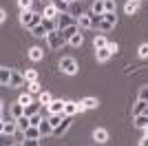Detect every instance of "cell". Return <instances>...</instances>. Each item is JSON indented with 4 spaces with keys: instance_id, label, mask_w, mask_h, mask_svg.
<instances>
[{
    "instance_id": "cell-1",
    "label": "cell",
    "mask_w": 148,
    "mask_h": 146,
    "mask_svg": "<svg viewBox=\"0 0 148 146\" xmlns=\"http://www.w3.org/2000/svg\"><path fill=\"white\" fill-rule=\"evenodd\" d=\"M42 22V16L38 11H33V9H29V11H22L20 13V24L25 27V29H33V27H38V24Z\"/></svg>"
},
{
    "instance_id": "cell-2",
    "label": "cell",
    "mask_w": 148,
    "mask_h": 146,
    "mask_svg": "<svg viewBox=\"0 0 148 146\" xmlns=\"http://www.w3.org/2000/svg\"><path fill=\"white\" fill-rule=\"evenodd\" d=\"M44 40H47V44H49V49H51V51H58V49H62L64 44H66V38L62 36V31H60V29L49 31Z\"/></svg>"
},
{
    "instance_id": "cell-3",
    "label": "cell",
    "mask_w": 148,
    "mask_h": 146,
    "mask_svg": "<svg viewBox=\"0 0 148 146\" xmlns=\"http://www.w3.org/2000/svg\"><path fill=\"white\" fill-rule=\"evenodd\" d=\"M58 67H60V71L64 75H75L77 73V62H75V58H69V55L58 62Z\"/></svg>"
},
{
    "instance_id": "cell-4",
    "label": "cell",
    "mask_w": 148,
    "mask_h": 146,
    "mask_svg": "<svg viewBox=\"0 0 148 146\" xmlns=\"http://www.w3.org/2000/svg\"><path fill=\"white\" fill-rule=\"evenodd\" d=\"M115 24H117V16H115V11H106L104 18H102V22H99V31H111Z\"/></svg>"
},
{
    "instance_id": "cell-5",
    "label": "cell",
    "mask_w": 148,
    "mask_h": 146,
    "mask_svg": "<svg viewBox=\"0 0 148 146\" xmlns=\"http://www.w3.org/2000/svg\"><path fill=\"white\" fill-rule=\"evenodd\" d=\"M71 24H77V18L75 16H71L69 11H64V13H60L58 16V29H66V27H71Z\"/></svg>"
},
{
    "instance_id": "cell-6",
    "label": "cell",
    "mask_w": 148,
    "mask_h": 146,
    "mask_svg": "<svg viewBox=\"0 0 148 146\" xmlns=\"http://www.w3.org/2000/svg\"><path fill=\"white\" fill-rule=\"evenodd\" d=\"M25 84H27V75L16 71V69H11V84H9V89H20V86H25Z\"/></svg>"
},
{
    "instance_id": "cell-7",
    "label": "cell",
    "mask_w": 148,
    "mask_h": 146,
    "mask_svg": "<svg viewBox=\"0 0 148 146\" xmlns=\"http://www.w3.org/2000/svg\"><path fill=\"white\" fill-rule=\"evenodd\" d=\"M86 106L82 102H64V115H75V113H84Z\"/></svg>"
},
{
    "instance_id": "cell-8",
    "label": "cell",
    "mask_w": 148,
    "mask_h": 146,
    "mask_svg": "<svg viewBox=\"0 0 148 146\" xmlns=\"http://www.w3.org/2000/svg\"><path fill=\"white\" fill-rule=\"evenodd\" d=\"M25 140H42V133H40V126H36V124H31L29 128H27L25 133Z\"/></svg>"
},
{
    "instance_id": "cell-9",
    "label": "cell",
    "mask_w": 148,
    "mask_h": 146,
    "mask_svg": "<svg viewBox=\"0 0 148 146\" xmlns=\"http://www.w3.org/2000/svg\"><path fill=\"white\" fill-rule=\"evenodd\" d=\"M69 126H71V115H64V120L53 128V135H64L69 131Z\"/></svg>"
},
{
    "instance_id": "cell-10",
    "label": "cell",
    "mask_w": 148,
    "mask_h": 146,
    "mask_svg": "<svg viewBox=\"0 0 148 146\" xmlns=\"http://www.w3.org/2000/svg\"><path fill=\"white\" fill-rule=\"evenodd\" d=\"M93 142H95V144H106V142H108V131L95 128V131H93Z\"/></svg>"
},
{
    "instance_id": "cell-11",
    "label": "cell",
    "mask_w": 148,
    "mask_h": 146,
    "mask_svg": "<svg viewBox=\"0 0 148 146\" xmlns=\"http://www.w3.org/2000/svg\"><path fill=\"white\" fill-rule=\"evenodd\" d=\"M113 51L108 47H102V49H95V58H97V62H108L111 60Z\"/></svg>"
},
{
    "instance_id": "cell-12",
    "label": "cell",
    "mask_w": 148,
    "mask_h": 146,
    "mask_svg": "<svg viewBox=\"0 0 148 146\" xmlns=\"http://www.w3.org/2000/svg\"><path fill=\"white\" fill-rule=\"evenodd\" d=\"M42 16H44V18H58V16H60V11H58V7L53 5V2H44Z\"/></svg>"
},
{
    "instance_id": "cell-13",
    "label": "cell",
    "mask_w": 148,
    "mask_h": 146,
    "mask_svg": "<svg viewBox=\"0 0 148 146\" xmlns=\"http://www.w3.org/2000/svg\"><path fill=\"white\" fill-rule=\"evenodd\" d=\"M69 13L71 16H75V18H80L82 13V0H73V2H69Z\"/></svg>"
},
{
    "instance_id": "cell-14",
    "label": "cell",
    "mask_w": 148,
    "mask_h": 146,
    "mask_svg": "<svg viewBox=\"0 0 148 146\" xmlns=\"http://www.w3.org/2000/svg\"><path fill=\"white\" fill-rule=\"evenodd\" d=\"M9 113H11L16 120H18V117H22V115H25V104H22V102H13L11 106H9Z\"/></svg>"
},
{
    "instance_id": "cell-15",
    "label": "cell",
    "mask_w": 148,
    "mask_h": 146,
    "mask_svg": "<svg viewBox=\"0 0 148 146\" xmlns=\"http://www.w3.org/2000/svg\"><path fill=\"white\" fill-rule=\"evenodd\" d=\"M38 126H40V133H42V137H49V135H53V124L49 122V117H47V120H42Z\"/></svg>"
},
{
    "instance_id": "cell-16",
    "label": "cell",
    "mask_w": 148,
    "mask_h": 146,
    "mask_svg": "<svg viewBox=\"0 0 148 146\" xmlns=\"http://www.w3.org/2000/svg\"><path fill=\"white\" fill-rule=\"evenodd\" d=\"M0 84H2V86H9V84H11V69H9V67H2V69H0Z\"/></svg>"
},
{
    "instance_id": "cell-17",
    "label": "cell",
    "mask_w": 148,
    "mask_h": 146,
    "mask_svg": "<svg viewBox=\"0 0 148 146\" xmlns=\"http://www.w3.org/2000/svg\"><path fill=\"white\" fill-rule=\"evenodd\" d=\"M139 5H142V0H128V2L124 5V11L128 13V16H133V13L139 11Z\"/></svg>"
},
{
    "instance_id": "cell-18",
    "label": "cell",
    "mask_w": 148,
    "mask_h": 146,
    "mask_svg": "<svg viewBox=\"0 0 148 146\" xmlns=\"http://www.w3.org/2000/svg\"><path fill=\"white\" fill-rule=\"evenodd\" d=\"M40 111H42V104H40V100H38V102H31V104H27L25 106V115H36V113H40Z\"/></svg>"
},
{
    "instance_id": "cell-19",
    "label": "cell",
    "mask_w": 148,
    "mask_h": 146,
    "mask_svg": "<svg viewBox=\"0 0 148 146\" xmlns=\"http://www.w3.org/2000/svg\"><path fill=\"white\" fill-rule=\"evenodd\" d=\"M146 109H148V102H146V100H139V97H137V104L133 106V117H135V115H142V113H146Z\"/></svg>"
},
{
    "instance_id": "cell-20",
    "label": "cell",
    "mask_w": 148,
    "mask_h": 146,
    "mask_svg": "<svg viewBox=\"0 0 148 146\" xmlns=\"http://www.w3.org/2000/svg\"><path fill=\"white\" fill-rule=\"evenodd\" d=\"M77 24H80V29H93V22H91V13H82L80 18H77Z\"/></svg>"
},
{
    "instance_id": "cell-21",
    "label": "cell",
    "mask_w": 148,
    "mask_h": 146,
    "mask_svg": "<svg viewBox=\"0 0 148 146\" xmlns=\"http://www.w3.org/2000/svg\"><path fill=\"white\" fill-rule=\"evenodd\" d=\"M47 109H49V115L51 113H64V102H62V100H53Z\"/></svg>"
},
{
    "instance_id": "cell-22",
    "label": "cell",
    "mask_w": 148,
    "mask_h": 146,
    "mask_svg": "<svg viewBox=\"0 0 148 146\" xmlns=\"http://www.w3.org/2000/svg\"><path fill=\"white\" fill-rule=\"evenodd\" d=\"M29 58H31L33 62H40V60L44 58V51H42L40 47H31V49H29Z\"/></svg>"
},
{
    "instance_id": "cell-23",
    "label": "cell",
    "mask_w": 148,
    "mask_h": 146,
    "mask_svg": "<svg viewBox=\"0 0 148 146\" xmlns=\"http://www.w3.org/2000/svg\"><path fill=\"white\" fill-rule=\"evenodd\" d=\"M16 122H18V131H20V133H25L27 128L31 126V117H29V115H22V117H18Z\"/></svg>"
},
{
    "instance_id": "cell-24",
    "label": "cell",
    "mask_w": 148,
    "mask_h": 146,
    "mask_svg": "<svg viewBox=\"0 0 148 146\" xmlns=\"http://www.w3.org/2000/svg\"><path fill=\"white\" fill-rule=\"evenodd\" d=\"M77 31H80V24H71V27H66V29H62V36L66 38V42H69V40H71Z\"/></svg>"
},
{
    "instance_id": "cell-25",
    "label": "cell",
    "mask_w": 148,
    "mask_h": 146,
    "mask_svg": "<svg viewBox=\"0 0 148 146\" xmlns=\"http://www.w3.org/2000/svg\"><path fill=\"white\" fill-rule=\"evenodd\" d=\"M91 13H97V16H104L106 13V7H104V0H95L91 7Z\"/></svg>"
},
{
    "instance_id": "cell-26",
    "label": "cell",
    "mask_w": 148,
    "mask_h": 146,
    "mask_svg": "<svg viewBox=\"0 0 148 146\" xmlns=\"http://www.w3.org/2000/svg\"><path fill=\"white\" fill-rule=\"evenodd\" d=\"M27 91H29V93H33V95H40V93H42L44 89H42V84H40V82L36 80V82H27Z\"/></svg>"
},
{
    "instance_id": "cell-27",
    "label": "cell",
    "mask_w": 148,
    "mask_h": 146,
    "mask_svg": "<svg viewBox=\"0 0 148 146\" xmlns=\"http://www.w3.org/2000/svg\"><path fill=\"white\" fill-rule=\"evenodd\" d=\"M133 122H135V126H137V128H146V126H148V113L135 115V117H133Z\"/></svg>"
},
{
    "instance_id": "cell-28",
    "label": "cell",
    "mask_w": 148,
    "mask_h": 146,
    "mask_svg": "<svg viewBox=\"0 0 148 146\" xmlns=\"http://www.w3.org/2000/svg\"><path fill=\"white\" fill-rule=\"evenodd\" d=\"M47 33H49V31H47V27H44L42 22L31 29V36H36V38H47Z\"/></svg>"
},
{
    "instance_id": "cell-29",
    "label": "cell",
    "mask_w": 148,
    "mask_h": 146,
    "mask_svg": "<svg viewBox=\"0 0 148 146\" xmlns=\"http://www.w3.org/2000/svg\"><path fill=\"white\" fill-rule=\"evenodd\" d=\"M38 100H40V104H42V106H49V104L53 102V95H51L49 91H42L40 95H38Z\"/></svg>"
},
{
    "instance_id": "cell-30",
    "label": "cell",
    "mask_w": 148,
    "mask_h": 146,
    "mask_svg": "<svg viewBox=\"0 0 148 146\" xmlns=\"http://www.w3.org/2000/svg\"><path fill=\"white\" fill-rule=\"evenodd\" d=\"M42 24L47 27V31H56L58 29V18H42Z\"/></svg>"
},
{
    "instance_id": "cell-31",
    "label": "cell",
    "mask_w": 148,
    "mask_h": 146,
    "mask_svg": "<svg viewBox=\"0 0 148 146\" xmlns=\"http://www.w3.org/2000/svg\"><path fill=\"white\" fill-rule=\"evenodd\" d=\"M82 42H84V36H82L80 31H77V33L71 38V40H69V44H71V47H82Z\"/></svg>"
},
{
    "instance_id": "cell-32",
    "label": "cell",
    "mask_w": 148,
    "mask_h": 146,
    "mask_svg": "<svg viewBox=\"0 0 148 146\" xmlns=\"http://www.w3.org/2000/svg\"><path fill=\"white\" fill-rule=\"evenodd\" d=\"M51 2H53V5L58 7V11H60V13L69 11V2H66V0H51Z\"/></svg>"
},
{
    "instance_id": "cell-33",
    "label": "cell",
    "mask_w": 148,
    "mask_h": 146,
    "mask_svg": "<svg viewBox=\"0 0 148 146\" xmlns=\"http://www.w3.org/2000/svg\"><path fill=\"white\" fill-rule=\"evenodd\" d=\"M93 44H95V49H102V47H106V44H108V40H106V38L102 36V33H99V36H95Z\"/></svg>"
},
{
    "instance_id": "cell-34",
    "label": "cell",
    "mask_w": 148,
    "mask_h": 146,
    "mask_svg": "<svg viewBox=\"0 0 148 146\" xmlns=\"http://www.w3.org/2000/svg\"><path fill=\"white\" fill-rule=\"evenodd\" d=\"M82 104H84V106H86V109H97V100H95V97H84V100H82Z\"/></svg>"
},
{
    "instance_id": "cell-35",
    "label": "cell",
    "mask_w": 148,
    "mask_h": 146,
    "mask_svg": "<svg viewBox=\"0 0 148 146\" xmlns=\"http://www.w3.org/2000/svg\"><path fill=\"white\" fill-rule=\"evenodd\" d=\"M18 102H22L25 106H27V104H31V102H33V93H29V91H27V93H22V95L18 97Z\"/></svg>"
},
{
    "instance_id": "cell-36",
    "label": "cell",
    "mask_w": 148,
    "mask_h": 146,
    "mask_svg": "<svg viewBox=\"0 0 148 146\" xmlns=\"http://www.w3.org/2000/svg\"><path fill=\"white\" fill-rule=\"evenodd\" d=\"M104 16H97V13H91V22H93V29H99V22H102Z\"/></svg>"
},
{
    "instance_id": "cell-37",
    "label": "cell",
    "mask_w": 148,
    "mask_h": 146,
    "mask_svg": "<svg viewBox=\"0 0 148 146\" xmlns=\"http://www.w3.org/2000/svg\"><path fill=\"white\" fill-rule=\"evenodd\" d=\"M31 5H33V0H18V7L22 9V11H29Z\"/></svg>"
},
{
    "instance_id": "cell-38",
    "label": "cell",
    "mask_w": 148,
    "mask_h": 146,
    "mask_svg": "<svg viewBox=\"0 0 148 146\" xmlns=\"http://www.w3.org/2000/svg\"><path fill=\"white\" fill-rule=\"evenodd\" d=\"M25 75H27V82H36V80H38V71H36V69H29Z\"/></svg>"
},
{
    "instance_id": "cell-39",
    "label": "cell",
    "mask_w": 148,
    "mask_h": 146,
    "mask_svg": "<svg viewBox=\"0 0 148 146\" xmlns=\"http://www.w3.org/2000/svg\"><path fill=\"white\" fill-rule=\"evenodd\" d=\"M137 53H139V58H148V42L139 44V49H137Z\"/></svg>"
},
{
    "instance_id": "cell-40",
    "label": "cell",
    "mask_w": 148,
    "mask_h": 146,
    "mask_svg": "<svg viewBox=\"0 0 148 146\" xmlns=\"http://www.w3.org/2000/svg\"><path fill=\"white\" fill-rule=\"evenodd\" d=\"M137 97H139V100H146V102H148V86H146V84H144L142 89H139V93H137Z\"/></svg>"
},
{
    "instance_id": "cell-41",
    "label": "cell",
    "mask_w": 148,
    "mask_h": 146,
    "mask_svg": "<svg viewBox=\"0 0 148 146\" xmlns=\"http://www.w3.org/2000/svg\"><path fill=\"white\" fill-rule=\"evenodd\" d=\"M104 7H106V11H115V9H117L115 0H104Z\"/></svg>"
},
{
    "instance_id": "cell-42",
    "label": "cell",
    "mask_w": 148,
    "mask_h": 146,
    "mask_svg": "<svg viewBox=\"0 0 148 146\" xmlns=\"http://www.w3.org/2000/svg\"><path fill=\"white\" fill-rule=\"evenodd\" d=\"M106 47L111 49L113 53H117V51H119V47H117V42H108V44H106Z\"/></svg>"
},
{
    "instance_id": "cell-43",
    "label": "cell",
    "mask_w": 148,
    "mask_h": 146,
    "mask_svg": "<svg viewBox=\"0 0 148 146\" xmlns=\"http://www.w3.org/2000/svg\"><path fill=\"white\" fill-rule=\"evenodd\" d=\"M137 71V67H126L124 69V75H130V73H135Z\"/></svg>"
},
{
    "instance_id": "cell-44",
    "label": "cell",
    "mask_w": 148,
    "mask_h": 146,
    "mask_svg": "<svg viewBox=\"0 0 148 146\" xmlns=\"http://www.w3.org/2000/svg\"><path fill=\"white\" fill-rule=\"evenodd\" d=\"M5 20H7V11H5V9H0V22H5Z\"/></svg>"
},
{
    "instance_id": "cell-45",
    "label": "cell",
    "mask_w": 148,
    "mask_h": 146,
    "mask_svg": "<svg viewBox=\"0 0 148 146\" xmlns=\"http://www.w3.org/2000/svg\"><path fill=\"white\" fill-rule=\"evenodd\" d=\"M144 133H146V135H148V126H146V128H144Z\"/></svg>"
},
{
    "instance_id": "cell-46",
    "label": "cell",
    "mask_w": 148,
    "mask_h": 146,
    "mask_svg": "<svg viewBox=\"0 0 148 146\" xmlns=\"http://www.w3.org/2000/svg\"><path fill=\"white\" fill-rule=\"evenodd\" d=\"M66 2H73V0H66Z\"/></svg>"
},
{
    "instance_id": "cell-47",
    "label": "cell",
    "mask_w": 148,
    "mask_h": 146,
    "mask_svg": "<svg viewBox=\"0 0 148 146\" xmlns=\"http://www.w3.org/2000/svg\"><path fill=\"white\" fill-rule=\"evenodd\" d=\"M42 2H49V0H42Z\"/></svg>"
},
{
    "instance_id": "cell-48",
    "label": "cell",
    "mask_w": 148,
    "mask_h": 146,
    "mask_svg": "<svg viewBox=\"0 0 148 146\" xmlns=\"http://www.w3.org/2000/svg\"><path fill=\"white\" fill-rule=\"evenodd\" d=\"M82 2H84V0H82Z\"/></svg>"
},
{
    "instance_id": "cell-49",
    "label": "cell",
    "mask_w": 148,
    "mask_h": 146,
    "mask_svg": "<svg viewBox=\"0 0 148 146\" xmlns=\"http://www.w3.org/2000/svg\"><path fill=\"white\" fill-rule=\"evenodd\" d=\"M142 2H144V0H142Z\"/></svg>"
}]
</instances>
